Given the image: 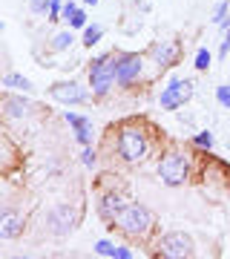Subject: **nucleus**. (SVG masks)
Returning <instances> with one entry per match:
<instances>
[{
	"label": "nucleus",
	"instance_id": "nucleus-1",
	"mask_svg": "<svg viewBox=\"0 0 230 259\" xmlns=\"http://www.w3.org/2000/svg\"><path fill=\"white\" fill-rule=\"evenodd\" d=\"M112 222L118 225V231L127 233V236H144L153 228V213L144 204H124Z\"/></svg>",
	"mask_w": 230,
	"mask_h": 259
},
{
	"label": "nucleus",
	"instance_id": "nucleus-2",
	"mask_svg": "<svg viewBox=\"0 0 230 259\" xmlns=\"http://www.w3.org/2000/svg\"><path fill=\"white\" fill-rule=\"evenodd\" d=\"M115 66H118V58H112V55H104L92 64L89 81H92V90L98 95L110 93V87L115 83Z\"/></svg>",
	"mask_w": 230,
	"mask_h": 259
},
{
	"label": "nucleus",
	"instance_id": "nucleus-3",
	"mask_svg": "<svg viewBox=\"0 0 230 259\" xmlns=\"http://www.w3.org/2000/svg\"><path fill=\"white\" fill-rule=\"evenodd\" d=\"M118 153L124 156V161H141V158L147 156V139H144V133L135 127H127L118 136Z\"/></svg>",
	"mask_w": 230,
	"mask_h": 259
},
{
	"label": "nucleus",
	"instance_id": "nucleus-4",
	"mask_svg": "<svg viewBox=\"0 0 230 259\" xmlns=\"http://www.w3.org/2000/svg\"><path fill=\"white\" fill-rule=\"evenodd\" d=\"M187 158L178 156V153H167L164 158H161V164H158V176H161V182L170 187H178L187 182Z\"/></svg>",
	"mask_w": 230,
	"mask_h": 259
},
{
	"label": "nucleus",
	"instance_id": "nucleus-5",
	"mask_svg": "<svg viewBox=\"0 0 230 259\" xmlns=\"http://www.w3.org/2000/svg\"><path fill=\"white\" fill-rule=\"evenodd\" d=\"M158 250L161 256H170V259H184V256H193V239L181 231H173V233H164L161 242H158Z\"/></svg>",
	"mask_w": 230,
	"mask_h": 259
},
{
	"label": "nucleus",
	"instance_id": "nucleus-6",
	"mask_svg": "<svg viewBox=\"0 0 230 259\" xmlns=\"http://www.w3.org/2000/svg\"><path fill=\"white\" fill-rule=\"evenodd\" d=\"M190 95H193V83L181 81V78H173L164 87V93H161V107L164 110H178L184 101H190Z\"/></svg>",
	"mask_w": 230,
	"mask_h": 259
},
{
	"label": "nucleus",
	"instance_id": "nucleus-7",
	"mask_svg": "<svg viewBox=\"0 0 230 259\" xmlns=\"http://www.w3.org/2000/svg\"><path fill=\"white\" fill-rule=\"evenodd\" d=\"M49 95H52L58 104H83L86 98H89V95H86V90H83L81 83H75V81L52 83V87H49Z\"/></svg>",
	"mask_w": 230,
	"mask_h": 259
},
{
	"label": "nucleus",
	"instance_id": "nucleus-8",
	"mask_svg": "<svg viewBox=\"0 0 230 259\" xmlns=\"http://www.w3.org/2000/svg\"><path fill=\"white\" fill-rule=\"evenodd\" d=\"M75 222H78V216L69 204H55L49 210V225H52V233H58V236H66L75 228Z\"/></svg>",
	"mask_w": 230,
	"mask_h": 259
},
{
	"label": "nucleus",
	"instance_id": "nucleus-9",
	"mask_svg": "<svg viewBox=\"0 0 230 259\" xmlns=\"http://www.w3.org/2000/svg\"><path fill=\"white\" fill-rule=\"evenodd\" d=\"M141 66H144L141 55H121L118 66H115V81L118 83H132L138 75H141Z\"/></svg>",
	"mask_w": 230,
	"mask_h": 259
},
{
	"label": "nucleus",
	"instance_id": "nucleus-10",
	"mask_svg": "<svg viewBox=\"0 0 230 259\" xmlns=\"http://www.w3.org/2000/svg\"><path fill=\"white\" fill-rule=\"evenodd\" d=\"M178 52H181L178 40H161L158 47H153V58L158 66H173L178 61Z\"/></svg>",
	"mask_w": 230,
	"mask_h": 259
},
{
	"label": "nucleus",
	"instance_id": "nucleus-11",
	"mask_svg": "<svg viewBox=\"0 0 230 259\" xmlns=\"http://www.w3.org/2000/svg\"><path fill=\"white\" fill-rule=\"evenodd\" d=\"M20 233H23V219L18 213L12 210L0 213V239H18Z\"/></svg>",
	"mask_w": 230,
	"mask_h": 259
},
{
	"label": "nucleus",
	"instance_id": "nucleus-12",
	"mask_svg": "<svg viewBox=\"0 0 230 259\" xmlns=\"http://www.w3.org/2000/svg\"><path fill=\"white\" fill-rule=\"evenodd\" d=\"M66 121L75 127V139L81 144H89L92 141V121L83 118V115H75V112H66Z\"/></svg>",
	"mask_w": 230,
	"mask_h": 259
},
{
	"label": "nucleus",
	"instance_id": "nucleus-13",
	"mask_svg": "<svg viewBox=\"0 0 230 259\" xmlns=\"http://www.w3.org/2000/svg\"><path fill=\"white\" fill-rule=\"evenodd\" d=\"M124 207V202H121V196H104L101 199V204H98V213H101L104 219H115L118 216V210Z\"/></svg>",
	"mask_w": 230,
	"mask_h": 259
},
{
	"label": "nucleus",
	"instance_id": "nucleus-14",
	"mask_svg": "<svg viewBox=\"0 0 230 259\" xmlns=\"http://www.w3.org/2000/svg\"><path fill=\"white\" fill-rule=\"evenodd\" d=\"M29 110H32V104L23 101V98H9L6 101V112L12 118H23V115H29Z\"/></svg>",
	"mask_w": 230,
	"mask_h": 259
},
{
	"label": "nucleus",
	"instance_id": "nucleus-15",
	"mask_svg": "<svg viewBox=\"0 0 230 259\" xmlns=\"http://www.w3.org/2000/svg\"><path fill=\"white\" fill-rule=\"evenodd\" d=\"M3 83H6V87H12V90H32V81H29V78H23V75H18V72L3 75Z\"/></svg>",
	"mask_w": 230,
	"mask_h": 259
},
{
	"label": "nucleus",
	"instance_id": "nucleus-16",
	"mask_svg": "<svg viewBox=\"0 0 230 259\" xmlns=\"http://www.w3.org/2000/svg\"><path fill=\"white\" fill-rule=\"evenodd\" d=\"M101 35H104V29L98 26V23H92V26H83V44H86V47H95V44L101 40Z\"/></svg>",
	"mask_w": 230,
	"mask_h": 259
},
{
	"label": "nucleus",
	"instance_id": "nucleus-17",
	"mask_svg": "<svg viewBox=\"0 0 230 259\" xmlns=\"http://www.w3.org/2000/svg\"><path fill=\"white\" fill-rule=\"evenodd\" d=\"M227 15H230V3H227V0H221L219 6H216L213 23H216V26H227Z\"/></svg>",
	"mask_w": 230,
	"mask_h": 259
},
{
	"label": "nucleus",
	"instance_id": "nucleus-18",
	"mask_svg": "<svg viewBox=\"0 0 230 259\" xmlns=\"http://www.w3.org/2000/svg\"><path fill=\"white\" fill-rule=\"evenodd\" d=\"M72 32H58L55 35V40H52V49H58V52H61V49H69L72 47Z\"/></svg>",
	"mask_w": 230,
	"mask_h": 259
},
{
	"label": "nucleus",
	"instance_id": "nucleus-19",
	"mask_svg": "<svg viewBox=\"0 0 230 259\" xmlns=\"http://www.w3.org/2000/svg\"><path fill=\"white\" fill-rule=\"evenodd\" d=\"M210 61H213V55H210V49H199V52H196V69H207V66H210Z\"/></svg>",
	"mask_w": 230,
	"mask_h": 259
},
{
	"label": "nucleus",
	"instance_id": "nucleus-20",
	"mask_svg": "<svg viewBox=\"0 0 230 259\" xmlns=\"http://www.w3.org/2000/svg\"><path fill=\"white\" fill-rule=\"evenodd\" d=\"M95 253H101V256H115V245H112V242H107V239L95 242Z\"/></svg>",
	"mask_w": 230,
	"mask_h": 259
},
{
	"label": "nucleus",
	"instance_id": "nucleus-21",
	"mask_svg": "<svg viewBox=\"0 0 230 259\" xmlns=\"http://www.w3.org/2000/svg\"><path fill=\"white\" fill-rule=\"evenodd\" d=\"M216 98L224 110H230V87H216Z\"/></svg>",
	"mask_w": 230,
	"mask_h": 259
},
{
	"label": "nucleus",
	"instance_id": "nucleus-22",
	"mask_svg": "<svg viewBox=\"0 0 230 259\" xmlns=\"http://www.w3.org/2000/svg\"><path fill=\"white\" fill-rule=\"evenodd\" d=\"M81 161H83L86 167H95V164H98V156H95V150H92L89 144H86V150L81 153Z\"/></svg>",
	"mask_w": 230,
	"mask_h": 259
},
{
	"label": "nucleus",
	"instance_id": "nucleus-23",
	"mask_svg": "<svg viewBox=\"0 0 230 259\" xmlns=\"http://www.w3.org/2000/svg\"><path fill=\"white\" fill-rule=\"evenodd\" d=\"M193 144H199V147H213V136L210 133H199V136H193Z\"/></svg>",
	"mask_w": 230,
	"mask_h": 259
},
{
	"label": "nucleus",
	"instance_id": "nucleus-24",
	"mask_svg": "<svg viewBox=\"0 0 230 259\" xmlns=\"http://www.w3.org/2000/svg\"><path fill=\"white\" fill-rule=\"evenodd\" d=\"M69 26H75V29H83V26H86V15H83V12L78 9V12L72 15V18H69Z\"/></svg>",
	"mask_w": 230,
	"mask_h": 259
},
{
	"label": "nucleus",
	"instance_id": "nucleus-25",
	"mask_svg": "<svg viewBox=\"0 0 230 259\" xmlns=\"http://www.w3.org/2000/svg\"><path fill=\"white\" fill-rule=\"evenodd\" d=\"M61 0H49V20H61Z\"/></svg>",
	"mask_w": 230,
	"mask_h": 259
},
{
	"label": "nucleus",
	"instance_id": "nucleus-26",
	"mask_svg": "<svg viewBox=\"0 0 230 259\" xmlns=\"http://www.w3.org/2000/svg\"><path fill=\"white\" fill-rule=\"evenodd\" d=\"M29 9L35 12V15H43V12L49 9V0H32V3H29Z\"/></svg>",
	"mask_w": 230,
	"mask_h": 259
},
{
	"label": "nucleus",
	"instance_id": "nucleus-27",
	"mask_svg": "<svg viewBox=\"0 0 230 259\" xmlns=\"http://www.w3.org/2000/svg\"><path fill=\"white\" fill-rule=\"evenodd\" d=\"M75 12H78V6H75L72 0H69V3H64V6H61V18H64V20H69V18L75 15Z\"/></svg>",
	"mask_w": 230,
	"mask_h": 259
},
{
	"label": "nucleus",
	"instance_id": "nucleus-28",
	"mask_svg": "<svg viewBox=\"0 0 230 259\" xmlns=\"http://www.w3.org/2000/svg\"><path fill=\"white\" fill-rule=\"evenodd\" d=\"M227 52H230V26H227V32H224V37H221L219 55H221V58H227Z\"/></svg>",
	"mask_w": 230,
	"mask_h": 259
},
{
	"label": "nucleus",
	"instance_id": "nucleus-29",
	"mask_svg": "<svg viewBox=\"0 0 230 259\" xmlns=\"http://www.w3.org/2000/svg\"><path fill=\"white\" fill-rule=\"evenodd\" d=\"M132 253H129L127 248H115V259H129Z\"/></svg>",
	"mask_w": 230,
	"mask_h": 259
},
{
	"label": "nucleus",
	"instance_id": "nucleus-30",
	"mask_svg": "<svg viewBox=\"0 0 230 259\" xmlns=\"http://www.w3.org/2000/svg\"><path fill=\"white\" fill-rule=\"evenodd\" d=\"M83 3H92V6H95V3H98V0H83Z\"/></svg>",
	"mask_w": 230,
	"mask_h": 259
}]
</instances>
